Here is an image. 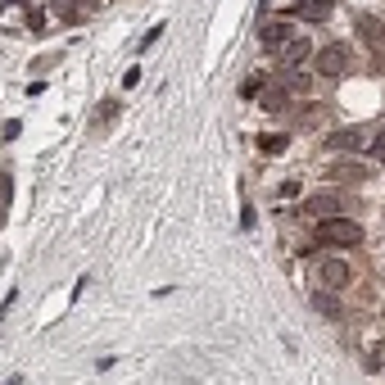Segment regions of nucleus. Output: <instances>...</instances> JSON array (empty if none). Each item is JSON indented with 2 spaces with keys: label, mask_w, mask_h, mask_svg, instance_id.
I'll list each match as a JSON object with an SVG mask.
<instances>
[{
  "label": "nucleus",
  "mask_w": 385,
  "mask_h": 385,
  "mask_svg": "<svg viewBox=\"0 0 385 385\" xmlns=\"http://www.w3.org/2000/svg\"><path fill=\"white\" fill-rule=\"evenodd\" d=\"M285 145H290V136H281V132H272V136H258V150H263V154H281Z\"/></svg>",
  "instance_id": "4468645a"
},
{
  "label": "nucleus",
  "mask_w": 385,
  "mask_h": 385,
  "mask_svg": "<svg viewBox=\"0 0 385 385\" xmlns=\"http://www.w3.org/2000/svg\"><path fill=\"white\" fill-rule=\"evenodd\" d=\"M313 236H317V245H331V250H354V245H363V227H358L354 218H344V213L322 218Z\"/></svg>",
  "instance_id": "f257e3e1"
},
{
  "label": "nucleus",
  "mask_w": 385,
  "mask_h": 385,
  "mask_svg": "<svg viewBox=\"0 0 385 385\" xmlns=\"http://www.w3.org/2000/svg\"><path fill=\"white\" fill-rule=\"evenodd\" d=\"M159 36H164V23H154V28H150V32H145V36H141V46H154V41H159Z\"/></svg>",
  "instance_id": "412c9836"
},
{
  "label": "nucleus",
  "mask_w": 385,
  "mask_h": 385,
  "mask_svg": "<svg viewBox=\"0 0 385 385\" xmlns=\"http://www.w3.org/2000/svg\"><path fill=\"white\" fill-rule=\"evenodd\" d=\"M51 14L59 23H78L82 19V5H78V0H51Z\"/></svg>",
  "instance_id": "9b49d317"
},
{
  "label": "nucleus",
  "mask_w": 385,
  "mask_h": 385,
  "mask_svg": "<svg viewBox=\"0 0 385 385\" xmlns=\"http://www.w3.org/2000/svg\"><path fill=\"white\" fill-rule=\"evenodd\" d=\"M285 100H290V91H285L281 82H277V86H268V91H263V109H268V114H281V109H285Z\"/></svg>",
  "instance_id": "f8f14e48"
},
{
  "label": "nucleus",
  "mask_w": 385,
  "mask_h": 385,
  "mask_svg": "<svg viewBox=\"0 0 385 385\" xmlns=\"http://www.w3.org/2000/svg\"><path fill=\"white\" fill-rule=\"evenodd\" d=\"M114 114H118V100H105L100 109H95V122H109Z\"/></svg>",
  "instance_id": "dca6fc26"
},
{
  "label": "nucleus",
  "mask_w": 385,
  "mask_h": 385,
  "mask_svg": "<svg viewBox=\"0 0 385 385\" xmlns=\"http://www.w3.org/2000/svg\"><path fill=\"white\" fill-rule=\"evenodd\" d=\"M277 195H281V200H295V195H300V181H281Z\"/></svg>",
  "instance_id": "aec40b11"
},
{
  "label": "nucleus",
  "mask_w": 385,
  "mask_h": 385,
  "mask_svg": "<svg viewBox=\"0 0 385 385\" xmlns=\"http://www.w3.org/2000/svg\"><path fill=\"white\" fill-rule=\"evenodd\" d=\"M313 277H317V285H327V290H344V285L354 281V268L344 263L340 254H327V258H317Z\"/></svg>",
  "instance_id": "f03ea898"
},
{
  "label": "nucleus",
  "mask_w": 385,
  "mask_h": 385,
  "mask_svg": "<svg viewBox=\"0 0 385 385\" xmlns=\"http://www.w3.org/2000/svg\"><path fill=\"white\" fill-rule=\"evenodd\" d=\"M0 222H5V204H0Z\"/></svg>",
  "instance_id": "b1692460"
},
{
  "label": "nucleus",
  "mask_w": 385,
  "mask_h": 385,
  "mask_svg": "<svg viewBox=\"0 0 385 385\" xmlns=\"http://www.w3.org/2000/svg\"><path fill=\"white\" fill-rule=\"evenodd\" d=\"M331 177H344V181H358V177H363V164H335V168H331Z\"/></svg>",
  "instance_id": "2eb2a0df"
},
{
  "label": "nucleus",
  "mask_w": 385,
  "mask_h": 385,
  "mask_svg": "<svg viewBox=\"0 0 385 385\" xmlns=\"http://www.w3.org/2000/svg\"><path fill=\"white\" fill-rule=\"evenodd\" d=\"M344 209V195H335V191H322L308 200V213H317V218H331V213H340Z\"/></svg>",
  "instance_id": "1a4fd4ad"
},
{
  "label": "nucleus",
  "mask_w": 385,
  "mask_h": 385,
  "mask_svg": "<svg viewBox=\"0 0 385 385\" xmlns=\"http://www.w3.org/2000/svg\"><path fill=\"white\" fill-rule=\"evenodd\" d=\"M313 308L327 322H340L344 317V308H340V300H335V290H327V285H322V290H313Z\"/></svg>",
  "instance_id": "6e6552de"
},
{
  "label": "nucleus",
  "mask_w": 385,
  "mask_h": 385,
  "mask_svg": "<svg viewBox=\"0 0 385 385\" xmlns=\"http://www.w3.org/2000/svg\"><path fill=\"white\" fill-rule=\"evenodd\" d=\"M19 132H23V122L14 118V122H5V132H0V136H5V141H14V136H19Z\"/></svg>",
  "instance_id": "4be33fe9"
},
{
  "label": "nucleus",
  "mask_w": 385,
  "mask_h": 385,
  "mask_svg": "<svg viewBox=\"0 0 385 385\" xmlns=\"http://www.w3.org/2000/svg\"><path fill=\"white\" fill-rule=\"evenodd\" d=\"M277 55H281V64H285V68H300V64H304V59H308V55H313V46H308V36H300V32H295V36H290V41H285V46H281V51H277Z\"/></svg>",
  "instance_id": "39448f33"
},
{
  "label": "nucleus",
  "mask_w": 385,
  "mask_h": 385,
  "mask_svg": "<svg viewBox=\"0 0 385 385\" xmlns=\"http://www.w3.org/2000/svg\"><path fill=\"white\" fill-rule=\"evenodd\" d=\"M290 36H295V28H290V23H263V32H258V41H263V51H272V55H277L281 46L290 41Z\"/></svg>",
  "instance_id": "423d86ee"
},
{
  "label": "nucleus",
  "mask_w": 385,
  "mask_h": 385,
  "mask_svg": "<svg viewBox=\"0 0 385 385\" xmlns=\"http://www.w3.org/2000/svg\"><path fill=\"white\" fill-rule=\"evenodd\" d=\"M281 86H285L290 95H304V91H308V78H304L300 68H285V73H281Z\"/></svg>",
  "instance_id": "ddd939ff"
},
{
  "label": "nucleus",
  "mask_w": 385,
  "mask_h": 385,
  "mask_svg": "<svg viewBox=\"0 0 385 385\" xmlns=\"http://www.w3.org/2000/svg\"><path fill=\"white\" fill-rule=\"evenodd\" d=\"M317 73L322 78H344V73H349V46H322L317 51Z\"/></svg>",
  "instance_id": "7ed1b4c3"
},
{
  "label": "nucleus",
  "mask_w": 385,
  "mask_h": 385,
  "mask_svg": "<svg viewBox=\"0 0 385 385\" xmlns=\"http://www.w3.org/2000/svg\"><path fill=\"white\" fill-rule=\"evenodd\" d=\"M331 9H335V0H295V14L304 23H327Z\"/></svg>",
  "instance_id": "0eeeda50"
},
{
  "label": "nucleus",
  "mask_w": 385,
  "mask_h": 385,
  "mask_svg": "<svg viewBox=\"0 0 385 385\" xmlns=\"http://www.w3.org/2000/svg\"><path fill=\"white\" fill-rule=\"evenodd\" d=\"M258 86H263V78H250V82L241 86V95H258Z\"/></svg>",
  "instance_id": "5701e85b"
},
{
  "label": "nucleus",
  "mask_w": 385,
  "mask_h": 385,
  "mask_svg": "<svg viewBox=\"0 0 385 385\" xmlns=\"http://www.w3.org/2000/svg\"><path fill=\"white\" fill-rule=\"evenodd\" d=\"M367 141H371V132H363V127H340V132H331V136H327V150H344V154H354V150H367Z\"/></svg>",
  "instance_id": "20e7f679"
},
{
  "label": "nucleus",
  "mask_w": 385,
  "mask_h": 385,
  "mask_svg": "<svg viewBox=\"0 0 385 385\" xmlns=\"http://www.w3.org/2000/svg\"><path fill=\"white\" fill-rule=\"evenodd\" d=\"M9 195H14V181H9V172H0V204H9Z\"/></svg>",
  "instance_id": "f3484780"
},
{
  "label": "nucleus",
  "mask_w": 385,
  "mask_h": 385,
  "mask_svg": "<svg viewBox=\"0 0 385 385\" xmlns=\"http://www.w3.org/2000/svg\"><path fill=\"white\" fill-rule=\"evenodd\" d=\"M358 36H363L367 46H385V23L376 14H363L358 19Z\"/></svg>",
  "instance_id": "9d476101"
},
{
  "label": "nucleus",
  "mask_w": 385,
  "mask_h": 385,
  "mask_svg": "<svg viewBox=\"0 0 385 385\" xmlns=\"http://www.w3.org/2000/svg\"><path fill=\"white\" fill-rule=\"evenodd\" d=\"M367 150H371V154H385V132H371V141H367Z\"/></svg>",
  "instance_id": "a211bd4d"
},
{
  "label": "nucleus",
  "mask_w": 385,
  "mask_h": 385,
  "mask_svg": "<svg viewBox=\"0 0 385 385\" xmlns=\"http://www.w3.org/2000/svg\"><path fill=\"white\" fill-rule=\"evenodd\" d=\"M28 28L32 32H46V14H41V9H32V14H28Z\"/></svg>",
  "instance_id": "6ab92c4d"
}]
</instances>
